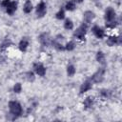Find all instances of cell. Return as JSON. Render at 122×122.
I'll return each instance as SVG.
<instances>
[{"label": "cell", "instance_id": "obj_22", "mask_svg": "<svg viewBox=\"0 0 122 122\" xmlns=\"http://www.w3.org/2000/svg\"><path fill=\"white\" fill-rule=\"evenodd\" d=\"M63 26H64V29H65V30H73L74 24H73V22H72L71 19L66 18L65 21H64V23H63Z\"/></svg>", "mask_w": 122, "mask_h": 122}, {"label": "cell", "instance_id": "obj_25", "mask_svg": "<svg viewBox=\"0 0 122 122\" xmlns=\"http://www.w3.org/2000/svg\"><path fill=\"white\" fill-rule=\"evenodd\" d=\"M118 25H119V21L117 20V18L114 19V20H112V21L106 22V24H105L106 28H107V29H110V30H113V29H115Z\"/></svg>", "mask_w": 122, "mask_h": 122}, {"label": "cell", "instance_id": "obj_27", "mask_svg": "<svg viewBox=\"0 0 122 122\" xmlns=\"http://www.w3.org/2000/svg\"><path fill=\"white\" fill-rule=\"evenodd\" d=\"M12 91H13V92H15V93H20V92H22V84H21L20 82L15 83V84L13 85V87H12Z\"/></svg>", "mask_w": 122, "mask_h": 122}, {"label": "cell", "instance_id": "obj_15", "mask_svg": "<svg viewBox=\"0 0 122 122\" xmlns=\"http://www.w3.org/2000/svg\"><path fill=\"white\" fill-rule=\"evenodd\" d=\"M95 60L102 66H106V55L102 51H98L95 54Z\"/></svg>", "mask_w": 122, "mask_h": 122}, {"label": "cell", "instance_id": "obj_3", "mask_svg": "<svg viewBox=\"0 0 122 122\" xmlns=\"http://www.w3.org/2000/svg\"><path fill=\"white\" fill-rule=\"evenodd\" d=\"M105 73H106V69L104 66H102V67L98 68V70L92 74L90 80L92 81V84H100L104 81Z\"/></svg>", "mask_w": 122, "mask_h": 122}, {"label": "cell", "instance_id": "obj_1", "mask_svg": "<svg viewBox=\"0 0 122 122\" xmlns=\"http://www.w3.org/2000/svg\"><path fill=\"white\" fill-rule=\"evenodd\" d=\"M8 107H9L10 113L15 119H17L18 117L22 116L24 111H23L22 105H21L18 101H16V100H10V101H9Z\"/></svg>", "mask_w": 122, "mask_h": 122}, {"label": "cell", "instance_id": "obj_28", "mask_svg": "<svg viewBox=\"0 0 122 122\" xmlns=\"http://www.w3.org/2000/svg\"><path fill=\"white\" fill-rule=\"evenodd\" d=\"M10 1H11V0H1L0 6H1L2 8H4V9H6V8L8 7V5L10 3Z\"/></svg>", "mask_w": 122, "mask_h": 122}, {"label": "cell", "instance_id": "obj_31", "mask_svg": "<svg viewBox=\"0 0 122 122\" xmlns=\"http://www.w3.org/2000/svg\"><path fill=\"white\" fill-rule=\"evenodd\" d=\"M0 2H1V0H0Z\"/></svg>", "mask_w": 122, "mask_h": 122}, {"label": "cell", "instance_id": "obj_5", "mask_svg": "<svg viewBox=\"0 0 122 122\" xmlns=\"http://www.w3.org/2000/svg\"><path fill=\"white\" fill-rule=\"evenodd\" d=\"M51 37L48 32H42L38 36V41L42 47H49L51 45Z\"/></svg>", "mask_w": 122, "mask_h": 122}, {"label": "cell", "instance_id": "obj_23", "mask_svg": "<svg viewBox=\"0 0 122 122\" xmlns=\"http://www.w3.org/2000/svg\"><path fill=\"white\" fill-rule=\"evenodd\" d=\"M66 71H67V75H68L69 77H72V76L75 74V72H76V69H75L74 65L70 64V65L67 66Z\"/></svg>", "mask_w": 122, "mask_h": 122}, {"label": "cell", "instance_id": "obj_14", "mask_svg": "<svg viewBox=\"0 0 122 122\" xmlns=\"http://www.w3.org/2000/svg\"><path fill=\"white\" fill-rule=\"evenodd\" d=\"M94 104V97L92 96V95H89V96H86L83 100V106H84V109L88 110V109H91Z\"/></svg>", "mask_w": 122, "mask_h": 122}, {"label": "cell", "instance_id": "obj_6", "mask_svg": "<svg viewBox=\"0 0 122 122\" xmlns=\"http://www.w3.org/2000/svg\"><path fill=\"white\" fill-rule=\"evenodd\" d=\"M32 69H33V71H34V73H35L36 75L41 76V77H43V76L46 75L47 69H46V67H45L42 63H38V62L33 63Z\"/></svg>", "mask_w": 122, "mask_h": 122}, {"label": "cell", "instance_id": "obj_16", "mask_svg": "<svg viewBox=\"0 0 122 122\" xmlns=\"http://www.w3.org/2000/svg\"><path fill=\"white\" fill-rule=\"evenodd\" d=\"M32 10H33L32 2L30 0H26L24 5H23V12L26 13V14H29L32 11Z\"/></svg>", "mask_w": 122, "mask_h": 122}, {"label": "cell", "instance_id": "obj_29", "mask_svg": "<svg viewBox=\"0 0 122 122\" xmlns=\"http://www.w3.org/2000/svg\"><path fill=\"white\" fill-rule=\"evenodd\" d=\"M53 39H54L55 41H58V42H61V43H62V41H63L65 38H64V35H63V34H60V33H59V34H57Z\"/></svg>", "mask_w": 122, "mask_h": 122}, {"label": "cell", "instance_id": "obj_24", "mask_svg": "<svg viewBox=\"0 0 122 122\" xmlns=\"http://www.w3.org/2000/svg\"><path fill=\"white\" fill-rule=\"evenodd\" d=\"M64 47H65V51H72L75 49L76 44H75V42L73 40H70L69 42H67L64 45Z\"/></svg>", "mask_w": 122, "mask_h": 122}, {"label": "cell", "instance_id": "obj_21", "mask_svg": "<svg viewBox=\"0 0 122 122\" xmlns=\"http://www.w3.org/2000/svg\"><path fill=\"white\" fill-rule=\"evenodd\" d=\"M35 75L36 74L34 73L33 71H28L25 72V78H26V80L28 82H30V83H32V82L35 81Z\"/></svg>", "mask_w": 122, "mask_h": 122}, {"label": "cell", "instance_id": "obj_8", "mask_svg": "<svg viewBox=\"0 0 122 122\" xmlns=\"http://www.w3.org/2000/svg\"><path fill=\"white\" fill-rule=\"evenodd\" d=\"M92 32L93 33V35L97 38V39H103L106 36L105 30L104 29H102L101 27H99L98 25H93L92 27Z\"/></svg>", "mask_w": 122, "mask_h": 122}, {"label": "cell", "instance_id": "obj_12", "mask_svg": "<svg viewBox=\"0 0 122 122\" xmlns=\"http://www.w3.org/2000/svg\"><path fill=\"white\" fill-rule=\"evenodd\" d=\"M30 46V39L27 37V36H24L22 37V39L19 41L18 43V49L21 52H26L28 48Z\"/></svg>", "mask_w": 122, "mask_h": 122}, {"label": "cell", "instance_id": "obj_30", "mask_svg": "<svg viewBox=\"0 0 122 122\" xmlns=\"http://www.w3.org/2000/svg\"><path fill=\"white\" fill-rule=\"evenodd\" d=\"M75 1V3H82V2H84L85 0H74Z\"/></svg>", "mask_w": 122, "mask_h": 122}, {"label": "cell", "instance_id": "obj_4", "mask_svg": "<svg viewBox=\"0 0 122 122\" xmlns=\"http://www.w3.org/2000/svg\"><path fill=\"white\" fill-rule=\"evenodd\" d=\"M47 13V4L41 0L35 7V14L37 18H43Z\"/></svg>", "mask_w": 122, "mask_h": 122}, {"label": "cell", "instance_id": "obj_20", "mask_svg": "<svg viewBox=\"0 0 122 122\" xmlns=\"http://www.w3.org/2000/svg\"><path fill=\"white\" fill-rule=\"evenodd\" d=\"M51 46H52L57 51H65V47H64V45H63L61 42L55 41L54 39L51 40Z\"/></svg>", "mask_w": 122, "mask_h": 122}, {"label": "cell", "instance_id": "obj_26", "mask_svg": "<svg viewBox=\"0 0 122 122\" xmlns=\"http://www.w3.org/2000/svg\"><path fill=\"white\" fill-rule=\"evenodd\" d=\"M65 16H66L65 9H64V7H62V8H60V9L58 10V11L55 13V18H56L57 20H63V19H65Z\"/></svg>", "mask_w": 122, "mask_h": 122}, {"label": "cell", "instance_id": "obj_2", "mask_svg": "<svg viewBox=\"0 0 122 122\" xmlns=\"http://www.w3.org/2000/svg\"><path fill=\"white\" fill-rule=\"evenodd\" d=\"M88 29H89V25L86 23H82L72 33V36L74 39L79 40V41H84L86 39V34L88 32Z\"/></svg>", "mask_w": 122, "mask_h": 122}, {"label": "cell", "instance_id": "obj_18", "mask_svg": "<svg viewBox=\"0 0 122 122\" xmlns=\"http://www.w3.org/2000/svg\"><path fill=\"white\" fill-rule=\"evenodd\" d=\"M64 9L65 10H68V11H73L75 9H76V3L74 0H69L66 2L65 6H64Z\"/></svg>", "mask_w": 122, "mask_h": 122}, {"label": "cell", "instance_id": "obj_17", "mask_svg": "<svg viewBox=\"0 0 122 122\" xmlns=\"http://www.w3.org/2000/svg\"><path fill=\"white\" fill-rule=\"evenodd\" d=\"M98 94L99 96L102 98V99H109L112 97V91L109 90V89H101L99 92H98Z\"/></svg>", "mask_w": 122, "mask_h": 122}, {"label": "cell", "instance_id": "obj_13", "mask_svg": "<svg viewBox=\"0 0 122 122\" xmlns=\"http://www.w3.org/2000/svg\"><path fill=\"white\" fill-rule=\"evenodd\" d=\"M17 8H18V3L16 1H10V3L8 5V7L5 10L9 15H13L14 12L17 10Z\"/></svg>", "mask_w": 122, "mask_h": 122}, {"label": "cell", "instance_id": "obj_7", "mask_svg": "<svg viewBox=\"0 0 122 122\" xmlns=\"http://www.w3.org/2000/svg\"><path fill=\"white\" fill-rule=\"evenodd\" d=\"M116 11L112 7H108L106 10H105V13H104V19H105V22H110V21H112L114 19H116Z\"/></svg>", "mask_w": 122, "mask_h": 122}, {"label": "cell", "instance_id": "obj_11", "mask_svg": "<svg viewBox=\"0 0 122 122\" xmlns=\"http://www.w3.org/2000/svg\"><path fill=\"white\" fill-rule=\"evenodd\" d=\"M95 18V13L92 11V10H85L84 13H83V22L90 25Z\"/></svg>", "mask_w": 122, "mask_h": 122}, {"label": "cell", "instance_id": "obj_10", "mask_svg": "<svg viewBox=\"0 0 122 122\" xmlns=\"http://www.w3.org/2000/svg\"><path fill=\"white\" fill-rule=\"evenodd\" d=\"M92 89V81L90 79H87V80H85L80 85V87H79V93L80 94H84L87 92L91 91Z\"/></svg>", "mask_w": 122, "mask_h": 122}, {"label": "cell", "instance_id": "obj_19", "mask_svg": "<svg viewBox=\"0 0 122 122\" xmlns=\"http://www.w3.org/2000/svg\"><path fill=\"white\" fill-rule=\"evenodd\" d=\"M12 45V41L10 39V38H5L3 41H2V43H1V45H0V51H5L9 47H10Z\"/></svg>", "mask_w": 122, "mask_h": 122}, {"label": "cell", "instance_id": "obj_9", "mask_svg": "<svg viewBox=\"0 0 122 122\" xmlns=\"http://www.w3.org/2000/svg\"><path fill=\"white\" fill-rule=\"evenodd\" d=\"M106 43L109 47H113V46H116V45H120L121 44V37L119 35H110L108 36L107 40H106Z\"/></svg>", "mask_w": 122, "mask_h": 122}]
</instances>
